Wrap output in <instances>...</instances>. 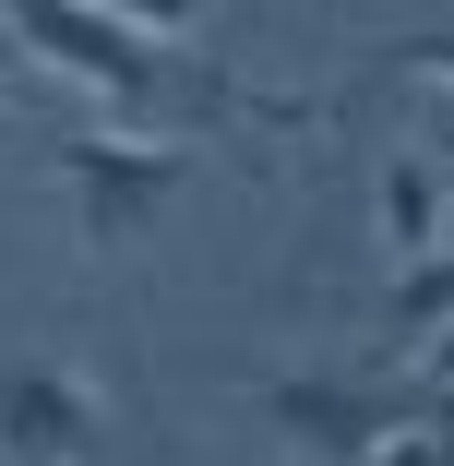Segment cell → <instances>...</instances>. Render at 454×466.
<instances>
[{
	"mask_svg": "<svg viewBox=\"0 0 454 466\" xmlns=\"http://www.w3.org/2000/svg\"><path fill=\"white\" fill-rule=\"evenodd\" d=\"M13 36H25V60H60V72L96 84V96H120L144 132H167V120H276V132H299L311 120L299 96H263L227 60L156 36L144 13H60V0H36V13H13Z\"/></svg>",
	"mask_w": 454,
	"mask_h": 466,
	"instance_id": "6da1fadb",
	"label": "cell"
},
{
	"mask_svg": "<svg viewBox=\"0 0 454 466\" xmlns=\"http://www.w3.org/2000/svg\"><path fill=\"white\" fill-rule=\"evenodd\" d=\"M60 179H72L84 251H132V239L204 179V156L179 144V132H72V144H60Z\"/></svg>",
	"mask_w": 454,
	"mask_h": 466,
	"instance_id": "7a4b0ae2",
	"label": "cell"
},
{
	"mask_svg": "<svg viewBox=\"0 0 454 466\" xmlns=\"http://www.w3.org/2000/svg\"><path fill=\"white\" fill-rule=\"evenodd\" d=\"M251 407L276 419V442H299L311 466H383L430 419L419 383H347V370H276V383H251Z\"/></svg>",
	"mask_w": 454,
	"mask_h": 466,
	"instance_id": "3957f363",
	"label": "cell"
},
{
	"mask_svg": "<svg viewBox=\"0 0 454 466\" xmlns=\"http://www.w3.org/2000/svg\"><path fill=\"white\" fill-rule=\"evenodd\" d=\"M96 454H108L96 383L36 347H0V466H96Z\"/></svg>",
	"mask_w": 454,
	"mask_h": 466,
	"instance_id": "277c9868",
	"label": "cell"
},
{
	"mask_svg": "<svg viewBox=\"0 0 454 466\" xmlns=\"http://www.w3.org/2000/svg\"><path fill=\"white\" fill-rule=\"evenodd\" d=\"M442 228H454L442 179H430L419 156H395V167H383V239H395L407 263H442Z\"/></svg>",
	"mask_w": 454,
	"mask_h": 466,
	"instance_id": "5b68a950",
	"label": "cell"
},
{
	"mask_svg": "<svg viewBox=\"0 0 454 466\" xmlns=\"http://www.w3.org/2000/svg\"><path fill=\"white\" fill-rule=\"evenodd\" d=\"M383 311H395V323H454V251H442V263H407Z\"/></svg>",
	"mask_w": 454,
	"mask_h": 466,
	"instance_id": "8992f818",
	"label": "cell"
},
{
	"mask_svg": "<svg viewBox=\"0 0 454 466\" xmlns=\"http://www.w3.org/2000/svg\"><path fill=\"white\" fill-rule=\"evenodd\" d=\"M383 466H454V442H442V431H430V419H419V431H407V442H395V454H383Z\"/></svg>",
	"mask_w": 454,
	"mask_h": 466,
	"instance_id": "52a82bcc",
	"label": "cell"
},
{
	"mask_svg": "<svg viewBox=\"0 0 454 466\" xmlns=\"http://www.w3.org/2000/svg\"><path fill=\"white\" fill-rule=\"evenodd\" d=\"M407 60H419V72H454V36H419Z\"/></svg>",
	"mask_w": 454,
	"mask_h": 466,
	"instance_id": "ba28073f",
	"label": "cell"
},
{
	"mask_svg": "<svg viewBox=\"0 0 454 466\" xmlns=\"http://www.w3.org/2000/svg\"><path fill=\"white\" fill-rule=\"evenodd\" d=\"M13 48H25V36H13V13H0V60H13Z\"/></svg>",
	"mask_w": 454,
	"mask_h": 466,
	"instance_id": "9c48e42d",
	"label": "cell"
}]
</instances>
